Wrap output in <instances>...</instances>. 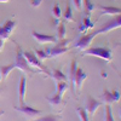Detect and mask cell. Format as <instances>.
I'll return each instance as SVG.
<instances>
[{"mask_svg": "<svg viewBox=\"0 0 121 121\" xmlns=\"http://www.w3.org/2000/svg\"><path fill=\"white\" fill-rule=\"evenodd\" d=\"M86 56H93L97 58H102L107 62H112L113 60V51L108 47H90L82 51Z\"/></svg>", "mask_w": 121, "mask_h": 121, "instance_id": "1", "label": "cell"}, {"mask_svg": "<svg viewBox=\"0 0 121 121\" xmlns=\"http://www.w3.org/2000/svg\"><path fill=\"white\" fill-rule=\"evenodd\" d=\"M15 68H17L18 70H21L22 73L24 74H35L36 72L30 68L29 63L27 62L26 57L23 56V52L21 51V48L19 46H17V53H16V59H15Z\"/></svg>", "mask_w": 121, "mask_h": 121, "instance_id": "2", "label": "cell"}, {"mask_svg": "<svg viewBox=\"0 0 121 121\" xmlns=\"http://www.w3.org/2000/svg\"><path fill=\"white\" fill-rule=\"evenodd\" d=\"M23 56L26 57L27 62L29 63L30 67H35V68H38L40 73H44V74H47V75L51 74V72H50V70L43 64V62L36 57V55H35L34 52H32V51H26V52H23Z\"/></svg>", "mask_w": 121, "mask_h": 121, "instance_id": "3", "label": "cell"}, {"mask_svg": "<svg viewBox=\"0 0 121 121\" xmlns=\"http://www.w3.org/2000/svg\"><path fill=\"white\" fill-rule=\"evenodd\" d=\"M120 27H121V17H120V15H117L110 22L104 23L98 30H96L95 33L96 34H105V33H109V32H112V30H114V29H117Z\"/></svg>", "mask_w": 121, "mask_h": 121, "instance_id": "4", "label": "cell"}, {"mask_svg": "<svg viewBox=\"0 0 121 121\" xmlns=\"http://www.w3.org/2000/svg\"><path fill=\"white\" fill-rule=\"evenodd\" d=\"M96 33L93 32V33H91V34H86L85 36H81L78 41L75 43V45H74V47L78 50V51H80V52H82V51H85L86 48H88L90 47V45H91V43L93 41V39L96 38Z\"/></svg>", "mask_w": 121, "mask_h": 121, "instance_id": "5", "label": "cell"}, {"mask_svg": "<svg viewBox=\"0 0 121 121\" xmlns=\"http://www.w3.org/2000/svg\"><path fill=\"white\" fill-rule=\"evenodd\" d=\"M15 110H17V112H19L21 114H23L28 119H35L36 116L41 115V110L32 108V107H29L27 104H22V105H19V107H15Z\"/></svg>", "mask_w": 121, "mask_h": 121, "instance_id": "6", "label": "cell"}, {"mask_svg": "<svg viewBox=\"0 0 121 121\" xmlns=\"http://www.w3.org/2000/svg\"><path fill=\"white\" fill-rule=\"evenodd\" d=\"M121 98V95L119 91L114 90L112 92H109L108 90L103 91V95H102V102H104L105 104H112V103H116L119 102Z\"/></svg>", "mask_w": 121, "mask_h": 121, "instance_id": "7", "label": "cell"}, {"mask_svg": "<svg viewBox=\"0 0 121 121\" xmlns=\"http://www.w3.org/2000/svg\"><path fill=\"white\" fill-rule=\"evenodd\" d=\"M32 36L36 40L39 44H55L57 43V38L53 35H47V34H41V33H38V32H32Z\"/></svg>", "mask_w": 121, "mask_h": 121, "instance_id": "8", "label": "cell"}, {"mask_svg": "<svg viewBox=\"0 0 121 121\" xmlns=\"http://www.w3.org/2000/svg\"><path fill=\"white\" fill-rule=\"evenodd\" d=\"M100 105H102V103H100L99 100H97V99H95V98H92V97H88L87 100H86L85 110L87 112V114L92 117V116L96 114L97 110L100 108Z\"/></svg>", "mask_w": 121, "mask_h": 121, "instance_id": "9", "label": "cell"}, {"mask_svg": "<svg viewBox=\"0 0 121 121\" xmlns=\"http://www.w3.org/2000/svg\"><path fill=\"white\" fill-rule=\"evenodd\" d=\"M26 92H27V78L24 74L21 75L19 78V85H18V100L19 104H26L24 99H26Z\"/></svg>", "mask_w": 121, "mask_h": 121, "instance_id": "10", "label": "cell"}, {"mask_svg": "<svg viewBox=\"0 0 121 121\" xmlns=\"http://www.w3.org/2000/svg\"><path fill=\"white\" fill-rule=\"evenodd\" d=\"M87 79V74L84 72L81 68H78L76 69V73H75V79H74V87L76 88L78 92L81 91V87H82V84L84 81Z\"/></svg>", "mask_w": 121, "mask_h": 121, "instance_id": "11", "label": "cell"}, {"mask_svg": "<svg viewBox=\"0 0 121 121\" xmlns=\"http://www.w3.org/2000/svg\"><path fill=\"white\" fill-rule=\"evenodd\" d=\"M69 47H59V46H53V47H50L46 50V53L48 56V58H56V57H60V56H63L64 53H67L69 51Z\"/></svg>", "mask_w": 121, "mask_h": 121, "instance_id": "12", "label": "cell"}, {"mask_svg": "<svg viewBox=\"0 0 121 121\" xmlns=\"http://www.w3.org/2000/svg\"><path fill=\"white\" fill-rule=\"evenodd\" d=\"M47 102L50 103V105L53 107V108H57V109H60V107L64 105V100H63V96L59 95V93H56L55 96L52 97H46Z\"/></svg>", "mask_w": 121, "mask_h": 121, "instance_id": "13", "label": "cell"}, {"mask_svg": "<svg viewBox=\"0 0 121 121\" xmlns=\"http://www.w3.org/2000/svg\"><path fill=\"white\" fill-rule=\"evenodd\" d=\"M100 10V15H108V16H117L121 13V9L120 7H114V6H104V5H100L99 6Z\"/></svg>", "mask_w": 121, "mask_h": 121, "instance_id": "14", "label": "cell"}, {"mask_svg": "<svg viewBox=\"0 0 121 121\" xmlns=\"http://www.w3.org/2000/svg\"><path fill=\"white\" fill-rule=\"evenodd\" d=\"M0 27H1L7 34L11 35V34L13 33V30L16 29V27H17V22L15 21V19H7V21H6L4 24H1Z\"/></svg>", "mask_w": 121, "mask_h": 121, "instance_id": "15", "label": "cell"}, {"mask_svg": "<svg viewBox=\"0 0 121 121\" xmlns=\"http://www.w3.org/2000/svg\"><path fill=\"white\" fill-rule=\"evenodd\" d=\"M76 69H78V63H76L75 59H73L72 62H70V67H69V80H70V82H72L73 87H74V79H75Z\"/></svg>", "mask_w": 121, "mask_h": 121, "instance_id": "16", "label": "cell"}, {"mask_svg": "<svg viewBox=\"0 0 121 121\" xmlns=\"http://www.w3.org/2000/svg\"><path fill=\"white\" fill-rule=\"evenodd\" d=\"M15 69V64H9V65H0V74H1L3 80H5L9 74Z\"/></svg>", "mask_w": 121, "mask_h": 121, "instance_id": "17", "label": "cell"}, {"mask_svg": "<svg viewBox=\"0 0 121 121\" xmlns=\"http://www.w3.org/2000/svg\"><path fill=\"white\" fill-rule=\"evenodd\" d=\"M50 76H51L52 79H55L56 81H67V76L64 75L63 72H60L59 69L52 70V73L50 74Z\"/></svg>", "mask_w": 121, "mask_h": 121, "instance_id": "18", "label": "cell"}, {"mask_svg": "<svg viewBox=\"0 0 121 121\" xmlns=\"http://www.w3.org/2000/svg\"><path fill=\"white\" fill-rule=\"evenodd\" d=\"M68 90V85H67V81H57V85H56V93H59L64 96L65 91Z\"/></svg>", "mask_w": 121, "mask_h": 121, "instance_id": "19", "label": "cell"}, {"mask_svg": "<svg viewBox=\"0 0 121 121\" xmlns=\"http://www.w3.org/2000/svg\"><path fill=\"white\" fill-rule=\"evenodd\" d=\"M57 27H58V29H57V39H58V40L64 39V38H65V34H67L64 23H63V22H59Z\"/></svg>", "mask_w": 121, "mask_h": 121, "instance_id": "20", "label": "cell"}, {"mask_svg": "<svg viewBox=\"0 0 121 121\" xmlns=\"http://www.w3.org/2000/svg\"><path fill=\"white\" fill-rule=\"evenodd\" d=\"M76 113H78V116L80 117L81 121H90V117H88V114L85 110V108L82 107H78L76 108Z\"/></svg>", "mask_w": 121, "mask_h": 121, "instance_id": "21", "label": "cell"}, {"mask_svg": "<svg viewBox=\"0 0 121 121\" xmlns=\"http://www.w3.org/2000/svg\"><path fill=\"white\" fill-rule=\"evenodd\" d=\"M60 119H62V116L60 115H46L44 117H40V119H36L35 121H60Z\"/></svg>", "mask_w": 121, "mask_h": 121, "instance_id": "22", "label": "cell"}, {"mask_svg": "<svg viewBox=\"0 0 121 121\" xmlns=\"http://www.w3.org/2000/svg\"><path fill=\"white\" fill-rule=\"evenodd\" d=\"M63 17H64V19H65L67 22H74L73 11H72V7H70V5H68V6H67V9H65V12H64Z\"/></svg>", "mask_w": 121, "mask_h": 121, "instance_id": "23", "label": "cell"}, {"mask_svg": "<svg viewBox=\"0 0 121 121\" xmlns=\"http://www.w3.org/2000/svg\"><path fill=\"white\" fill-rule=\"evenodd\" d=\"M82 4L85 5V11H86V15H91V12L95 10V5L92 4L91 0H82Z\"/></svg>", "mask_w": 121, "mask_h": 121, "instance_id": "24", "label": "cell"}, {"mask_svg": "<svg viewBox=\"0 0 121 121\" xmlns=\"http://www.w3.org/2000/svg\"><path fill=\"white\" fill-rule=\"evenodd\" d=\"M105 121H115L113 117V112H112V107L110 104H105Z\"/></svg>", "mask_w": 121, "mask_h": 121, "instance_id": "25", "label": "cell"}, {"mask_svg": "<svg viewBox=\"0 0 121 121\" xmlns=\"http://www.w3.org/2000/svg\"><path fill=\"white\" fill-rule=\"evenodd\" d=\"M52 15L56 19H60V16H62V11H60V7L58 4H55L53 9H52Z\"/></svg>", "mask_w": 121, "mask_h": 121, "instance_id": "26", "label": "cell"}, {"mask_svg": "<svg viewBox=\"0 0 121 121\" xmlns=\"http://www.w3.org/2000/svg\"><path fill=\"white\" fill-rule=\"evenodd\" d=\"M35 55H36V57L41 60H45V59H48V56H47V53L45 52V51H41V50H35V52H34Z\"/></svg>", "mask_w": 121, "mask_h": 121, "instance_id": "27", "label": "cell"}, {"mask_svg": "<svg viewBox=\"0 0 121 121\" xmlns=\"http://www.w3.org/2000/svg\"><path fill=\"white\" fill-rule=\"evenodd\" d=\"M82 24L90 30V29H92L93 27H95V23L92 22V21H91V19H90V17L88 16H86V17H84V19H82Z\"/></svg>", "mask_w": 121, "mask_h": 121, "instance_id": "28", "label": "cell"}, {"mask_svg": "<svg viewBox=\"0 0 121 121\" xmlns=\"http://www.w3.org/2000/svg\"><path fill=\"white\" fill-rule=\"evenodd\" d=\"M73 5H74L75 10L80 11L82 9V0H73Z\"/></svg>", "mask_w": 121, "mask_h": 121, "instance_id": "29", "label": "cell"}, {"mask_svg": "<svg viewBox=\"0 0 121 121\" xmlns=\"http://www.w3.org/2000/svg\"><path fill=\"white\" fill-rule=\"evenodd\" d=\"M0 38H1L3 40H7V39H10V34H7L1 27H0Z\"/></svg>", "mask_w": 121, "mask_h": 121, "instance_id": "30", "label": "cell"}, {"mask_svg": "<svg viewBox=\"0 0 121 121\" xmlns=\"http://www.w3.org/2000/svg\"><path fill=\"white\" fill-rule=\"evenodd\" d=\"M41 3H43V0H30V5L33 7H39L41 5Z\"/></svg>", "mask_w": 121, "mask_h": 121, "instance_id": "31", "label": "cell"}, {"mask_svg": "<svg viewBox=\"0 0 121 121\" xmlns=\"http://www.w3.org/2000/svg\"><path fill=\"white\" fill-rule=\"evenodd\" d=\"M87 30H88V29H87V28H86V27H85L82 23L79 26V32H80V33H86Z\"/></svg>", "mask_w": 121, "mask_h": 121, "instance_id": "32", "label": "cell"}, {"mask_svg": "<svg viewBox=\"0 0 121 121\" xmlns=\"http://www.w3.org/2000/svg\"><path fill=\"white\" fill-rule=\"evenodd\" d=\"M4 44H5V40H3L1 38H0V52H1L3 48H4Z\"/></svg>", "mask_w": 121, "mask_h": 121, "instance_id": "33", "label": "cell"}, {"mask_svg": "<svg viewBox=\"0 0 121 121\" xmlns=\"http://www.w3.org/2000/svg\"><path fill=\"white\" fill-rule=\"evenodd\" d=\"M102 78L103 79H107V73L105 72H102Z\"/></svg>", "mask_w": 121, "mask_h": 121, "instance_id": "34", "label": "cell"}, {"mask_svg": "<svg viewBox=\"0 0 121 121\" xmlns=\"http://www.w3.org/2000/svg\"><path fill=\"white\" fill-rule=\"evenodd\" d=\"M9 1H10V0H0V4H1V3H3V4H4V3H9Z\"/></svg>", "mask_w": 121, "mask_h": 121, "instance_id": "35", "label": "cell"}, {"mask_svg": "<svg viewBox=\"0 0 121 121\" xmlns=\"http://www.w3.org/2000/svg\"><path fill=\"white\" fill-rule=\"evenodd\" d=\"M3 114H4V110H0V116H1Z\"/></svg>", "mask_w": 121, "mask_h": 121, "instance_id": "36", "label": "cell"}, {"mask_svg": "<svg viewBox=\"0 0 121 121\" xmlns=\"http://www.w3.org/2000/svg\"><path fill=\"white\" fill-rule=\"evenodd\" d=\"M1 80H3V78H1V74H0V81H1Z\"/></svg>", "mask_w": 121, "mask_h": 121, "instance_id": "37", "label": "cell"}, {"mask_svg": "<svg viewBox=\"0 0 121 121\" xmlns=\"http://www.w3.org/2000/svg\"><path fill=\"white\" fill-rule=\"evenodd\" d=\"M0 95H1V88H0Z\"/></svg>", "mask_w": 121, "mask_h": 121, "instance_id": "38", "label": "cell"}]
</instances>
